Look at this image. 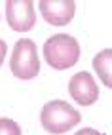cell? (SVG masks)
Returning <instances> with one entry per match:
<instances>
[{"label":"cell","mask_w":112,"mask_h":135,"mask_svg":"<svg viewBox=\"0 0 112 135\" xmlns=\"http://www.w3.org/2000/svg\"><path fill=\"white\" fill-rule=\"evenodd\" d=\"M44 59L50 67L65 70L70 69L80 59V44L70 34H55L44 44Z\"/></svg>","instance_id":"1"},{"label":"cell","mask_w":112,"mask_h":135,"mask_svg":"<svg viewBox=\"0 0 112 135\" xmlns=\"http://www.w3.org/2000/svg\"><path fill=\"white\" fill-rule=\"evenodd\" d=\"M80 120H82L80 112L76 109H72L67 101H61V99L46 103L42 112H40L42 128L48 133H53V135L67 133L74 126H78Z\"/></svg>","instance_id":"2"},{"label":"cell","mask_w":112,"mask_h":135,"mask_svg":"<svg viewBox=\"0 0 112 135\" xmlns=\"http://www.w3.org/2000/svg\"><path fill=\"white\" fill-rule=\"evenodd\" d=\"M10 69H12V74L19 80H32L38 76L40 73L38 50H36V44L31 38L17 40L15 48L12 51Z\"/></svg>","instance_id":"3"},{"label":"cell","mask_w":112,"mask_h":135,"mask_svg":"<svg viewBox=\"0 0 112 135\" xmlns=\"http://www.w3.org/2000/svg\"><path fill=\"white\" fill-rule=\"evenodd\" d=\"M6 17L10 29L15 32H27L36 23L34 2L31 0H8L6 2Z\"/></svg>","instance_id":"4"},{"label":"cell","mask_w":112,"mask_h":135,"mask_svg":"<svg viewBox=\"0 0 112 135\" xmlns=\"http://www.w3.org/2000/svg\"><path fill=\"white\" fill-rule=\"evenodd\" d=\"M69 91H70V97L76 101L78 105H93L99 99V88L95 84V80L89 73H76L70 82H69Z\"/></svg>","instance_id":"5"},{"label":"cell","mask_w":112,"mask_h":135,"mask_svg":"<svg viewBox=\"0 0 112 135\" xmlns=\"http://www.w3.org/2000/svg\"><path fill=\"white\" fill-rule=\"evenodd\" d=\"M40 13L50 25H67L76 12L74 0H40Z\"/></svg>","instance_id":"6"},{"label":"cell","mask_w":112,"mask_h":135,"mask_svg":"<svg viewBox=\"0 0 112 135\" xmlns=\"http://www.w3.org/2000/svg\"><path fill=\"white\" fill-rule=\"evenodd\" d=\"M110 59H112V50H103V51H99L95 55V59H93V69H95V73L99 74L101 82L106 88L112 86V80H110Z\"/></svg>","instance_id":"7"},{"label":"cell","mask_w":112,"mask_h":135,"mask_svg":"<svg viewBox=\"0 0 112 135\" xmlns=\"http://www.w3.org/2000/svg\"><path fill=\"white\" fill-rule=\"evenodd\" d=\"M0 135H21V128L10 118H0Z\"/></svg>","instance_id":"8"},{"label":"cell","mask_w":112,"mask_h":135,"mask_svg":"<svg viewBox=\"0 0 112 135\" xmlns=\"http://www.w3.org/2000/svg\"><path fill=\"white\" fill-rule=\"evenodd\" d=\"M74 135H103V133H101V131H97V129H91V128H84V129L76 131Z\"/></svg>","instance_id":"9"},{"label":"cell","mask_w":112,"mask_h":135,"mask_svg":"<svg viewBox=\"0 0 112 135\" xmlns=\"http://www.w3.org/2000/svg\"><path fill=\"white\" fill-rule=\"evenodd\" d=\"M6 51H8V46H6V42H4V40H0V67H2V63H4Z\"/></svg>","instance_id":"10"}]
</instances>
